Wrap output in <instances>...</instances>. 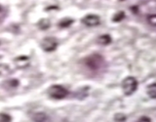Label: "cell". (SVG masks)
<instances>
[{"label": "cell", "mask_w": 156, "mask_h": 122, "mask_svg": "<svg viewBox=\"0 0 156 122\" xmlns=\"http://www.w3.org/2000/svg\"><path fill=\"white\" fill-rule=\"evenodd\" d=\"M85 65L86 66L91 70H99L104 66V58L101 55H98V54H94V55H91L88 58L85 59Z\"/></svg>", "instance_id": "1"}, {"label": "cell", "mask_w": 156, "mask_h": 122, "mask_svg": "<svg viewBox=\"0 0 156 122\" xmlns=\"http://www.w3.org/2000/svg\"><path fill=\"white\" fill-rule=\"evenodd\" d=\"M48 95L54 100H62L68 95V91L62 85H53L48 89Z\"/></svg>", "instance_id": "2"}, {"label": "cell", "mask_w": 156, "mask_h": 122, "mask_svg": "<svg viewBox=\"0 0 156 122\" xmlns=\"http://www.w3.org/2000/svg\"><path fill=\"white\" fill-rule=\"evenodd\" d=\"M138 88V81L133 76H128L122 82V90L126 96H131Z\"/></svg>", "instance_id": "3"}, {"label": "cell", "mask_w": 156, "mask_h": 122, "mask_svg": "<svg viewBox=\"0 0 156 122\" xmlns=\"http://www.w3.org/2000/svg\"><path fill=\"white\" fill-rule=\"evenodd\" d=\"M41 47L44 51L46 52H52L55 51L58 47V40L55 37H46L41 43Z\"/></svg>", "instance_id": "4"}, {"label": "cell", "mask_w": 156, "mask_h": 122, "mask_svg": "<svg viewBox=\"0 0 156 122\" xmlns=\"http://www.w3.org/2000/svg\"><path fill=\"white\" fill-rule=\"evenodd\" d=\"M82 23H84L85 26L87 27H97L99 26L100 23H101V19L99 16L94 14H90V15H87L84 18L81 20Z\"/></svg>", "instance_id": "5"}, {"label": "cell", "mask_w": 156, "mask_h": 122, "mask_svg": "<svg viewBox=\"0 0 156 122\" xmlns=\"http://www.w3.org/2000/svg\"><path fill=\"white\" fill-rule=\"evenodd\" d=\"M15 65L18 68H27L29 66V58L27 56H20L18 58L15 59Z\"/></svg>", "instance_id": "6"}, {"label": "cell", "mask_w": 156, "mask_h": 122, "mask_svg": "<svg viewBox=\"0 0 156 122\" xmlns=\"http://www.w3.org/2000/svg\"><path fill=\"white\" fill-rule=\"evenodd\" d=\"M33 122H51V118L44 112H37L32 117Z\"/></svg>", "instance_id": "7"}, {"label": "cell", "mask_w": 156, "mask_h": 122, "mask_svg": "<svg viewBox=\"0 0 156 122\" xmlns=\"http://www.w3.org/2000/svg\"><path fill=\"white\" fill-rule=\"evenodd\" d=\"M110 42H111V37L109 35H107V34L101 35L99 38H98V43H99L100 45H102V46L108 45Z\"/></svg>", "instance_id": "8"}, {"label": "cell", "mask_w": 156, "mask_h": 122, "mask_svg": "<svg viewBox=\"0 0 156 122\" xmlns=\"http://www.w3.org/2000/svg\"><path fill=\"white\" fill-rule=\"evenodd\" d=\"M146 93L151 99H156V83L150 84L146 89Z\"/></svg>", "instance_id": "9"}, {"label": "cell", "mask_w": 156, "mask_h": 122, "mask_svg": "<svg viewBox=\"0 0 156 122\" xmlns=\"http://www.w3.org/2000/svg\"><path fill=\"white\" fill-rule=\"evenodd\" d=\"M11 73V70L7 65H0V76H7Z\"/></svg>", "instance_id": "10"}, {"label": "cell", "mask_w": 156, "mask_h": 122, "mask_svg": "<svg viewBox=\"0 0 156 122\" xmlns=\"http://www.w3.org/2000/svg\"><path fill=\"white\" fill-rule=\"evenodd\" d=\"M50 24H51L50 21H49L48 19H43L38 23V27L40 29H47V28H49V27H50Z\"/></svg>", "instance_id": "11"}, {"label": "cell", "mask_w": 156, "mask_h": 122, "mask_svg": "<svg viewBox=\"0 0 156 122\" xmlns=\"http://www.w3.org/2000/svg\"><path fill=\"white\" fill-rule=\"evenodd\" d=\"M72 23H73V20H71V19H63L62 21H61L60 23H58V27H69Z\"/></svg>", "instance_id": "12"}, {"label": "cell", "mask_w": 156, "mask_h": 122, "mask_svg": "<svg viewBox=\"0 0 156 122\" xmlns=\"http://www.w3.org/2000/svg\"><path fill=\"white\" fill-rule=\"evenodd\" d=\"M147 22L150 26L156 27V14H150L147 17Z\"/></svg>", "instance_id": "13"}, {"label": "cell", "mask_w": 156, "mask_h": 122, "mask_svg": "<svg viewBox=\"0 0 156 122\" xmlns=\"http://www.w3.org/2000/svg\"><path fill=\"white\" fill-rule=\"evenodd\" d=\"M12 117L6 113H0V122H11Z\"/></svg>", "instance_id": "14"}, {"label": "cell", "mask_w": 156, "mask_h": 122, "mask_svg": "<svg viewBox=\"0 0 156 122\" xmlns=\"http://www.w3.org/2000/svg\"><path fill=\"white\" fill-rule=\"evenodd\" d=\"M127 119V117L125 114H122V113H117L114 116V120L115 122H125Z\"/></svg>", "instance_id": "15"}, {"label": "cell", "mask_w": 156, "mask_h": 122, "mask_svg": "<svg viewBox=\"0 0 156 122\" xmlns=\"http://www.w3.org/2000/svg\"><path fill=\"white\" fill-rule=\"evenodd\" d=\"M124 17H125V14L123 12H119V13L115 14V16L113 17L112 20H113V22H120L121 20L124 19Z\"/></svg>", "instance_id": "16"}, {"label": "cell", "mask_w": 156, "mask_h": 122, "mask_svg": "<svg viewBox=\"0 0 156 122\" xmlns=\"http://www.w3.org/2000/svg\"><path fill=\"white\" fill-rule=\"evenodd\" d=\"M7 84H9V86L11 87H17L19 85V81L17 79H13V80H9L7 82Z\"/></svg>", "instance_id": "17"}, {"label": "cell", "mask_w": 156, "mask_h": 122, "mask_svg": "<svg viewBox=\"0 0 156 122\" xmlns=\"http://www.w3.org/2000/svg\"><path fill=\"white\" fill-rule=\"evenodd\" d=\"M136 122H151V119L147 116H141L140 118L136 120Z\"/></svg>", "instance_id": "18"}, {"label": "cell", "mask_w": 156, "mask_h": 122, "mask_svg": "<svg viewBox=\"0 0 156 122\" xmlns=\"http://www.w3.org/2000/svg\"><path fill=\"white\" fill-rule=\"evenodd\" d=\"M0 10H1V8H0Z\"/></svg>", "instance_id": "19"}]
</instances>
